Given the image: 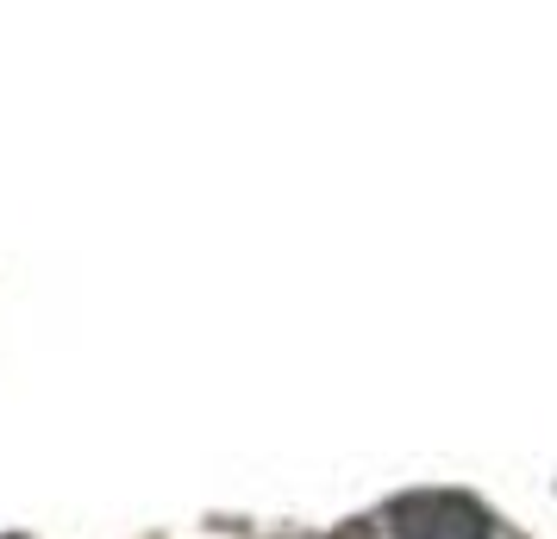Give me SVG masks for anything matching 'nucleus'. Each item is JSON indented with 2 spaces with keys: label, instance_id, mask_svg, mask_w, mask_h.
I'll return each mask as SVG.
<instances>
[{
  "label": "nucleus",
  "instance_id": "f257e3e1",
  "mask_svg": "<svg viewBox=\"0 0 557 539\" xmlns=\"http://www.w3.org/2000/svg\"><path fill=\"white\" fill-rule=\"evenodd\" d=\"M395 539H488V514L470 495H407L388 514Z\"/></svg>",
  "mask_w": 557,
  "mask_h": 539
}]
</instances>
